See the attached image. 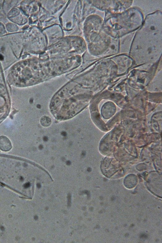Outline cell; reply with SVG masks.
I'll list each match as a JSON object with an SVG mask.
<instances>
[{
	"mask_svg": "<svg viewBox=\"0 0 162 243\" xmlns=\"http://www.w3.org/2000/svg\"><path fill=\"white\" fill-rule=\"evenodd\" d=\"M12 145L10 140L5 136H0V150L4 152L9 151Z\"/></svg>",
	"mask_w": 162,
	"mask_h": 243,
	"instance_id": "cell-1",
	"label": "cell"
},
{
	"mask_svg": "<svg viewBox=\"0 0 162 243\" xmlns=\"http://www.w3.org/2000/svg\"><path fill=\"white\" fill-rule=\"evenodd\" d=\"M137 180L136 177L134 175L130 176L125 180V185L127 188H133L136 184Z\"/></svg>",
	"mask_w": 162,
	"mask_h": 243,
	"instance_id": "cell-2",
	"label": "cell"
},
{
	"mask_svg": "<svg viewBox=\"0 0 162 243\" xmlns=\"http://www.w3.org/2000/svg\"><path fill=\"white\" fill-rule=\"evenodd\" d=\"M29 186H30V184L29 183H27L25 185V187L27 188L29 187Z\"/></svg>",
	"mask_w": 162,
	"mask_h": 243,
	"instance_id": "cell-3",
	"label": "cell"
},
{
	"mask_svg": "<svg viewBox=\"0 0 162 243\" xmlns=\"http://www.w3.org/2000/svg\"><path fill=\"white\" fill-rule=\"evenodd\" d=\"M37 186L38 188H39L41 187V185L40 184H38L37 185Z\"/></svg>",
	"mask_w": 162,
	"mask_h": 243,
	"instance_id": "cell-4",
	"label": "cell"
},
{
	"mask_svg": "<svg viewBox=\"0 0 162 243\" xmlns=\"http://www.w3.org/2000/svg\"><path fill=\"white\" fill-rule=\"evenodd\" d=\"M3 59V56L2 55L0 54V59Z\"/></svg>",
	"mask_w": 162,
	"mask_h": 243,
	"instance_id": "cell-5",
	"label": "cell"
},
{
	"mask_svg": "<svg viewBox=\"0 0 162 243\" xmlns=\"http://www.w3.org/2000/svg\"><path fill=\"white\" fill-rule=\"evenodd\" d=\"M38 217L37 216H36L35 217V219L36 220H37L38 219Z\"/></svg>",
	"mask_w": 162,
	"mask_h": 243,
	"instance_id": "cell-6",
	"label": "cell"
}]
</instances>
